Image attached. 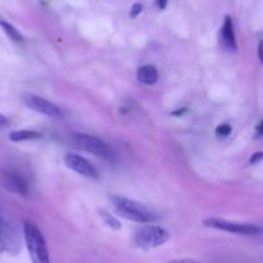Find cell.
<instances>
[{"label":"cell","mask_w":263,"mask_h":263,"mask_svg":"<svg viewBox=\"0 0 263 263\" xmlns=\"http://www.w3.org/2000/svg\"><path fill=\"white\" fill-rule=\"evenodd\" d=\"M207 228L216 229V230H223L228 233L239 234V235H256L261 233V228L253 223H241V222H231V221L222 220L218 217H210L203 221Z\"/></svg>","instance_id":"cell-4"},{"label":"cell","mask_w":263,"mask_h":263,"mask_svg":"<svg viewBox=\"0 0 263 263\" xmlns=\"http://www.w3.org/2000/svg\"><path fill=\"white\" fill-rule=\"evenodd\" d=\"M23 102H25L26 107L35 110V112L41 113V115L44 116H48V117L53 118L63 117V112H62L61 108L57 107L54 103L44 99V98L37 97V95L26 94L25 97H23Z\"/></svg>","instance_id":"cell-6"},{"label":"cell","mask_w":263,"mask_h":263,"mask_svg":"<svg viewBox=\"0 0 263 263\" xmlns=\"http://www.w3.org/2000/svg\"><path fill=\"white\" fill-rule=\"evenodd\" d=\"M73 141L79 148L84 149L87 153H91L94 156L102 157L105 159H112L113 153L109 146L97 136L89 135V134H73Z\"/></svg>","instance_id":"cell-5"},{"label":"cell","mask_w":263,"mask_h":263,"mask_svg":"<svg viewBox=\"0 0 263 263\" xmlns=\"http://www.w3.org/2000/svg\"><path fill=\"white\" fill-rule=\"evenodd\" d=\"M261 126H262V122H259L258 125H257L256 127V131H257V138H259V136L262 135V130H261Z\"/></svg>","instance_id":"cell-22"},{"label":"cell","mask_w":263,"mask_h":263,"mask_svg":"<svg viewBox=\"0 0 263 263\" xmlns=\"http://www.w3.org/2000/svg\"><path fill=\"white\" fill-rule=\"evenodd\" d=\"M138 81L143 85H154L158 80V71L152 64H145L138 69Z\"/></svg>","instance_id":"cell-11"},{"label":"cell","mask_w":263,"mask_h":263,"mask_svg":"<svg viewBox=\"0 0 263 263\" xmlns=\"http://www.w3.org/2000/svg\"><path fill=\"white\" fill-rule=\"evenodd\" d=\"M182 112H186V108H184V109H181V110H177V112H174L172 113V116H180V115H182Z\"/></svg>","instance_id":"cell-23"},{"label":"cell","mask_w":263,"mask_h":263,"mask_svg":"<svg viewBox=\"0 0 263 263\" xmlns=\"http://www.w3.org/2000/svg\"><path fill=\"white\" fill-rule=\"evenodd\" d=\"M167 263H200V262L195 261V259H192V258H182V259H174V261H170Z\"/></svg>","instance_id":"cell-18"},{"label":"cell","mask_w":263,"mask_h":263,"mask_svg":"<svg viewBox=\"0 0 263 263\" xmlns=\"http://www.w3.org/2000/svg\"><path fill=\"white\" fill-rule=\"evenodd\" d=\"M99 215L100 217H102L103 222L105 223V226H108V228L112 229V230H121V222L115 217V216L109 215L107 211L103 210L99 211Z\"/></svg>","instance_id":"cell-14"},{"label":"cell","mask_w":263,"mask_h":263,"mask_svg":"<svg viewBox=\"0 0 263 263\" xmlns=\"http://www.w3.org/2000/svg\"><path fill=\"white\" fill-rule=\"evenodd\" d=\"M2 184L5 189L14 193V194L26 195L28 192L26 181L15 172H4L2 175Z\"/></svg>","instance_id":"cell-9"},{"label":"cell","mask_w":263,"mask_h":263,"mask_svg":"<svg viewBox=\"0 0 263 263\" xmlns=\"http://www.w3.org/2000/svg\"><path fill=\"white\" fill-rule=\"evenodd\" d=\"M141 12H143V4H140V3H135V4H133V7H131L130 9V17L136 18Z\"/></svg>","instance_id":"cell-16"},{"label":"cell","mask_w":263,"mask_h":263,"mask_svg":"<svg viewBox=\"0 0 263 263\" xmlns=\"http://www.w3.org/2000/svg\"><path fill=\"white\" fill-rule=\"evenodd\" d=\"M64 163H66V166L68 168H71L72 171L81 175V176L89 177V179H98L99 177L95 167L87 159L79 156V154L67 153L64 156Z\"/></svg>","instance_id":"cell-7"},{"label":"cell","mask_w":263,"mask_h":263,"mask_svg":"<svg viewBox=\"0 0 263 263\" xmlns=\"http://www.w3.org/2000/svg\"><path fill=\"white\" fill-rule=\"evenodd\" d=\"M168 240V231L159 226H143V228H139L134 234L135 246L144 251L158 248Z\"/></svg>","instance_id":"cell-3"},{"label":"cell","mask_w":263,"mask_h":263,"mask_svg":"<svg viewBox=\"0 0 263 263\" xmlns=\"http://www.w3.org/2000/svg\"><path fill=\"white\" fill-rule=\"evenodd\" d=\"M110 202H112L113 207L118 215L122 216L123 218L134 221V222L149 223L159 218V215L156 211L146 207L143 203L136 202V200L115 195V197L110 198Z\"/></svg>","instance_id":"cell-1"},{"label":"cell","mask_w":263,"mask_h":263,"mask_svg":"<svg viewBox=\"0 0 263 263\" xmlns=\"http://www.w3.org/2000/svg\"><path fill=\"white\" fill-rule=\"evenodd\" d=\"M2 243L3 252L7 251L8 253L13 254V256H15V254H18L21 252V243L17 231H15V229L10 223L4 222V221H3Z\"/></svg>","instance_id":"cell-8"},{"label":"cell","mask_w":263,"mask_h":263,"mask_svg":"<svg viewBox=\"0 0 263 263\" xmlns=\"http://www.w3.org/2000/svg\"><path fill=\"white\" fill-rule=\"evenodd\" d=\"M41 134L31 130H18L13 131L9 134V139L12 141H25V140H33V139H40Z\"/></svg>","instance_id":"cell-13"},{"label":"cell","mask_w":263,"mask_h":263,"mask_svg":"<svg viewBox=\"0 0 263 263\" xmlns=\"http://www.w3.org/2000/svg\"><path fill=\"white\" fill-rule=\"evenodd\" d=\"M231 134V126L229 123H221L220 126L216 127V135L218 138H226Z\"/></svg>","instance_id":"cell-15"},{"label":"cell","mask_w":263,"mask_h":263,"mask_svg":"<svg viewBox=\"0 0 263 263\" xmlns=\"http://www.w3.org/2000/svg\"><path fill=\"white\" fill-rule=\"evenodd\" d=\"M221 41L229 50H236V37L234 32L233 18L230 15H226L222 27H221Z\"/></svg>","instance_id":"cell-10"},{"label":"cell","mask_w":263,"mask_h":263,"mask_svg":"<svg viewBox=\"0 0 263 263\" xmlns=\"http://www.w3.org/2000/svg\"><path fill=\"white\" fill-rule=\"evenodd\" d=\"M0 27H2L3 30H4V32L7 33L13 41H15V43H22L23 41V35L20 32V30L15 28L12 23H9L3 17H0Z\"/></svg>","instance_id":"cell-12"},{"label":"cell","mask_w":263,"mask_h":263,"mask_svg":"<svg viewBox=\"0 0 263 263\" xmlns=\"http://www.w3.org/2000/svg\"><path fill=\"white\" fill-rule=\"evenodd\" d=\"M156 5L159 8V9H164V8L167 7V2H157Z\"/></svg>","instance_id":"cell-21"},{"label":"cell","mask_w":263,"mask_h":263,"mask_svg":"<svg viewBox=\"0 0 263 263\" xmlns=\"http://www.w3.org/2000/svg\"><path fill=\"white\" fill-rule=\"evenodd\" d=\"M23 235L32 263H50L48 247L40 229L30 221L23 222Z\"/></svg>","instance_id":"cell-2"},{"label":"cell","mask_w":263,"mask_h":263,"mask_svg":"<svg viewBox=\"0 0 263 263\" xmlns=\"http://www.w3.org/2000/svg\"><path fill=\"white\" fill-rule=\"evenodd\" d=\"M8 125H9V120H8L4 115H2V113H0V128L7 127Z\"/></svg>","instance_id":"cell-19"},{"label":"cell","mask_w":263,"mask_h":263,"mask_svg":"<svg viewBox=\"0 0 263 263\" xmlns=\"http://www.w3.org/2000/svg\"><path fill=\"white\" fill-rule=\"evenodd\" d=\"M2 235H3V221L0 218V253L3 252V243H2Z\"/></svg>","instance_id":"cell-20"},{"label":"cell","mask_w":263,"mask_h":263,"mask_svg":"<svg viewBox=\"0 0 263 263\" xmlns=\"http://www.w3.org/2000/svg\"><path fill=\"white\" fill-rule=\"evenodd\" d=\"M261 159H262V152H257V153L253 154V156H252V158L249 159V163L256 164L257 162H259Z\"/></svg>","instance_id":"cell-17"}]
</instances>
